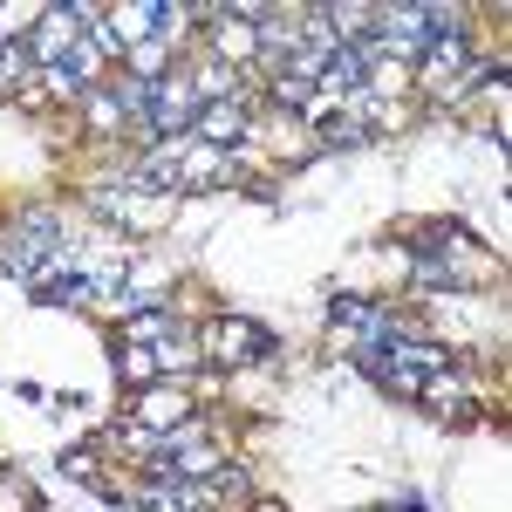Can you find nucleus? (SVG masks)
I'll return each mask as SVG.
<instances>
[{
    "label": "nucleus",
    "mask_w": 512,
    "mask_h": 512,
    "mask_svg": "<svg viewBox=\"0 0 512 512\" xmlns=\"http://www.w3.org/2000/svg\"><path fill=\"white\" fill-rule=\"evenodd\" d=\"M158 369H164V349H151V342H130V349H123V376H130V383H151Z\"/></svg>",
    "instance_id": "nucleus-7"
},
{
    "label": "nucleus",
    "mask_w": 512,
    "mask_h": 512,
    "mask_svg": "<svg viewBox=\"0 0 512 512\" xmlns=\"http://www.w3.org/2000/svg\"><path fill=\"white\" fill-rule=\"evenodd\" d=\"M144 506H151V512H205V506H212V492H205V485H164V492L144 499Z\"/></svg>",
    "instance_id": "nucleus-6"
},
{
    "label": "nucleus",
    "mask_w": 512,
    "mask_h": 512,
    "mask_svg": "<svg viewBox=\"0 0 512 512\" xmlns=\"http://www.w3.org/2000/svg\"><path fill=\"white\" fill-rule=\"evenodd\" d=\"M485 274V260L472 253V239L458 233V226H437V233H424L417 239V280L424 287H458V280H478Z\"/></svg>",
    "instance_id": "nucleus-1"
},
{
    "label": "nucleus",
    "mask_w": 512,
    "mask_h": 512,
    "mask_svg": "<svg viewBox=\"0 0 512 512\" xmlns=\"http://www.w3.org/2000/svg\"><path fill=\"white\" fill-rule=\"evenodd\" d=\"M178 164V185H212V178H226V151H212V144H198L192 158H171Z\"/></svg>",
    "instance_id": "nucleus-5"
},
{
    "label": "nucleus",
    "mask_w": 512,
    "mask_h": 512,
    "mask_svg": "<svg viewBox=\"0 0 512 512\" xmlns=\"http://www.w3.org/2000/svg\"><path fill=\"white\" fill-rule=\"evenodd\" d=\"M192 137H198V144H212V151H226V144L246 137V110H239L233 96H226V103H205L198 123H192Z\"/></svg>",
    "instance_id": "nucleus-3"
},
{
    "label": "nucleus",
    "mask_w": 512,
    "mask_h": 512,
    "mask_svg": "<svg viewBox=\"0 0 512 512\" xmlns=\"http://www.w3.org/2000/svg\"><path fill=\"white\" fill-rule=\"evenodd\" d=\"M205 342H212V355H219V362H260V355L274 349V335H267V328H253V321H212V328H205Z\"/></svg>",
    "instance_id": "nucleus-2"
},
{
    "label": "nucleus",
    "mask_w": 512,
    "mask_h": 512,
    "mask_svg": "<svg viewBox=\"0 0 512 512\" xmlns=\"http://www.w3.org/2000/svg\"><path fill=\"white\" fill-rule=\"evenodd\" d=\"M185 424V396L178 390H144V403H137V431H178Z\"/></svg>",
    "instance_id": "nucleus-4"
},
{
    "label": "nucleus",
    "mask_w": 512,
    "mask_h": 512,
    "mask_svg": "<svg viewBox=\"0 0 512 512\" xmlns=\"http://www.w3.org/2000/svg\"><path fill=\"white\" fill-rule=\"evenodd\" d=\"M171 335H178V321H171V315H137V321H130V342H171Z\"/></svg>",
    "instance_id": "nucleus-8"
}]
</instances>
